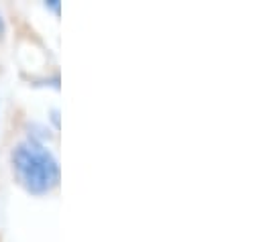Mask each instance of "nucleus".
Segmentation results:
<instances>
[{"label": "nucleus", "mask_w": 263, "mask_h": 242, "mask_svg": "<svg viewBox=\"0 0 263 242\" xmlns=\"http://www.w3.org/2000/svg\"><path fill=\"white\" fill-rule=\"evenodd\" d=\"M12 165L16 179L31 193H47L60 182V163L37 140H25L12 151Z\"/></svg>", "instance_id": "nucleus-1"}, {"label": "nucleus", "mask_w": 263, "mask_h": 242, "mask_svg": "<svg viewBox=\"0 0 263 242\" xmlns=\"http://www.w3.org/2000/svg\"><path fill=\"white\" fill-rule=\"evenodd\" d=\"M4 33V23H2V16H0V35Z\"/></svg>", "instance_id": "nucleus-2"}]
</instances>
